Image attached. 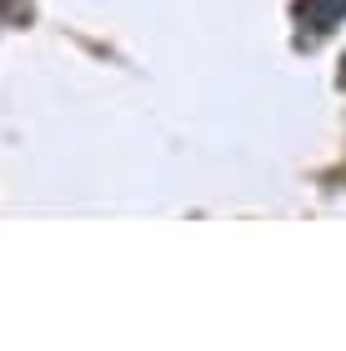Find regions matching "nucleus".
I'll return each instance as SVG.
<instances>
[{
	"instance_id": "1",
	"label": "nucleus",
	"mask_w": 346,
	"mask_h": 351,
	"mask_svg": "<svg viewBox=\"0 0 346 351\" xmlns=\"http://www.w3.org/2000/svg\"><path fill=\"white\" fill-rule=\"evenodd\" d=\"M296 21L311 30H332L346 21V0H296Z\"/></svg>"
}]
</instances>
